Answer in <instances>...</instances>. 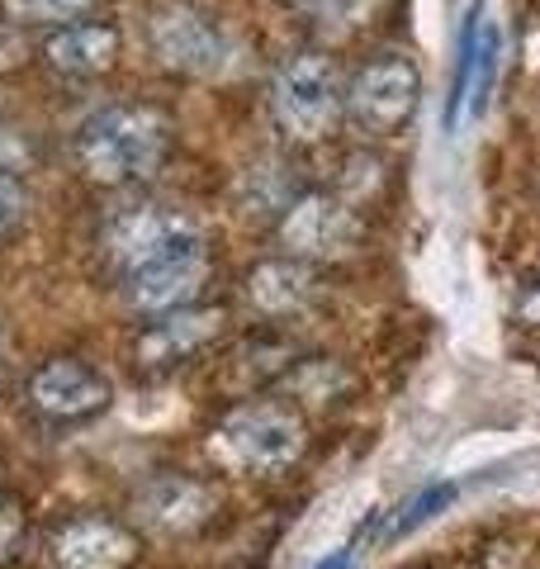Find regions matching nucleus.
<instances>
[{
    "label": "nucleus",
    "mask_w": 540,
    "mask_h": 569,
    "mask_svg": "<svg viewBox=\"0 0 540 569\" xmlns=\"http://www.w3.org/2000/svg\"><path fill=\"white\" fill-rule=\"evenodd\" d=\"M161 152H167V119L148 104H114L100 110L96 119H86V129L77 138V162L90 181L119 186L148 176Z\"/></svg>",
    "instance_id": "obj_1"
},
{
    "label": "nucleus",
    "mask_w": 540,
    "mask_h": 569,
    "mask_svg": "<svg viewBox=\"0 0 540 569\" xmlns=\"http://www.w3.org/2000/svg\"><path fill=\"white\" fill-rule=\"evenodd\" d=\"M303 451V422L280 403H242L213 432V456L242 475H280Z\"/></svg>",
    "instance_id": "obj_2"
},
{
    "label": "nucleus",
    "mask_w": 540,
    "mask_h": 569,
    "mask_svg": "<svg viewBox=\"0 0 540 569\" xmlns=\"http://www.w3.org/2000/svg\"><path fill=\"white\" fill-rule=\"evenodd\" d=\"M148 39L161 67L190 71V77H219L232 67V39L223 24H213L209 14L190 10V6H161L148 20Z\"/></svg>",
    "instance_id": "obj_3"
},
{
    "label": "nucleus",
    "mask_w": 540,
    "mask_h": 569,
    "mask_svg": "<svg viewBox=\"0 0 540 569\" xmlns=\"http://www.w3.org/2000/svg\"><path fill=\"white\" fill-rule=\"evenodd\" d=\"M270 104L276 119L290 129L294 138H322L328 123L337 119V77L318 52H299L276 71L270 86Z\"/></svg>",
    "instance_id": "obj_4"
},
{
    "label": "nucleus",
    "mask_w": 540,
    "mask_h": 569,
    "mask_svg": "<svg viewBox=\"0 0 540 569\" xmlns=\"http://www.w3.org/2000/svg\"><path fill=\"white\" fill-rule=\"evenodd\" d=\"M48 569H129L138 560V531L129 522L77 512L48 531Z\"/></svg>",
    "instance_id": "obj_5"
},
{
    "label": "nucleus",
    "mask_w": 540,
    "mask_h": 569,
    "mask_svg": "<svg viewBox=\"0 0 540 569\" xmlns=\"http://www.w3.org/2000/svg\"><path fill=\"white\" fill-rule=\"evenodd\" d=\"M200 238V228H194L180 209H167V204H123L110 213V223H104V247H110V257L123 266V271H138V266L157 261L161 252H171V247Z\"/></svg>",
    "instance_id": "obj_6"
},
{
    "label": "nucleus",
    "mask_w": 540,
    "mask_h": 569,
    "mask_svg": "<svg viewBox=\"0 0 540 569\" xmlns=\"http://www.w3.org/2000/svg\"><path fill=\"white\" fill-rule=\"evenodd\" d=\"M204 276H209L204 242L190 238V242L171 247V252H161L157 261L129 271V305L142 313H176L204 284Z\"/></svg>",
    "instance_id": "obj_7"
},
{
    "label": "nucleus",
    "mask_w": 540,
    "mask_h": 569,
    "mask_svg": "<svg viewBox=\"0 0 540 569\" xmlns=\"http://www.w3.org/2000/svg\"><path fill=\"white\" fill-rule=\"evenodd\" d=\"M29 399L39 408L43 418H58V422H71V418H90L110 403V385H104L100 370H90L81 361H48L33 370L29 380Z\"/></svg>",
    "instance_id": "obj_8"
},
{
    "label": "nucleus",
    "mask_w": 540,
    "mask_h": 569,
    "mask_svg": "<svg viewBox=\"0 0 540 569\" xmlns=\"http://www.w3.org/2000/svg\"><path fill=\"white\" fill-rule=\"evenodd\" d=\"M418 86H422L418 67L408 58H380L356 77L351 104H356L360 123H370V129H399L412 114V104H418Z\"/></svg>",
    "instance_id": "obj_9"
},
{
    "label": "nucleus",
    "mask_w": 540,
    "mask_h": 569,
    "mask_svg": "<svg viewBox=\"0 0 540 569\" xmlns=\"http://www.w3.org/2000/svg\"><path fill=\"white\" fill-rule=\"evenodd\" d=\"M280 233L299 257H337L356 242V219L332 194H303V200L284 213Z\"/></svg>",
    "instance_id": "obj_10"
},
{
    "label": "nucleus",
    "mask_w": 540,
    "mask_h": 569,
    "mask_svg": "<svg viewBox=\"0 0 540 569\" xmlns=\"http://www.w3.org/2000/svg\"><path fill=\"white\" fill-rule=\"evenodd\" d=\"M219 328H223L219 309H176V313H161V323H152L142 332L133 342V351H138V361L152 366V370L180 366L200 347H209L213 337H219Z\"/></svg>",
    "instance_id": "obj_11"
},
{
    "label": "nucleus",
    "mask_w": 540,
    "mask_h": 569,
    "mask_svg": "<svg viewBox=\"0 0 540 569\" xmlns=\"http://www.w3.org/2000/svg\"><path fill=\"white\" fill-rule=\"evenodd\" d=\"M213 489L190 475H157L138 489V518L157 531H190L209 518Z\"/></svg>",
    "instance_id": "obj_12"
},
{
    "label": "nucleus",
    "mask_w": 540,
    "mask_h": 569,
    "mask_svg": "<svg viewBox=\"0 0 540 569\" xmlns=\"http://www.w3.org/2000/svg\"><path fill=\"white\" fill-rule=\"evenodd\" d=\"M119 52V33L110 24H71L58 29L48 39V62L71 77H90V71H104Z\"/></svg>",
    "instance_id": "obj_13"
},
{
    "label": "nucleus",
    "mask_w": 540,
    "mask_h": 569,
    "mask_svg": "<svg viewBox=\"0 0 540 569\" xmlns=\"http://www.w3.org/2000/svg\"><path fill=\"white\" fill-rule=\"evenodd\" d=\"M247 295L261 313H294V309L309 305L313 276L303 261H261L247 280Z\"/></svg>",
    "instance_id": "obj_14"
},
{
    "label": "nucleus",
    "mask_w": 540,
    "mask_h": 569,
    "mask_svg": "<svg viewBox=\"0 0 540 569\" xmlns=\"http://www.w3.org/2000/svg\"><path fill=\"white\" fill-rule=\"evenodd\" d=\"M24 531H29L24 503H20V498H10V493H0V569H6L10 560H20Z\"/></svg>",
    "instance_id": "obj_15"
},
{
    "label": "nucleus",
    "mask_w": 540,
    "mask_h": 569,
    "mask_svg": "<svg viewBox=\"0 0 540 569\" xmlns=\"http://www.w3.org/2000/svg\"><path fill=\"white\" fill-rule=\"evenodd\" d=\"M450 498H456V489H450V485H431V489H422V493L399 512V522H393V537H403V531L422 527L427 518H437V512L450 503Z\"/></svg>",
    "instance_id": "obj_16"
},
{
    "label": "nucleus",
    "mask_w": 540,
    "mask_h": 569,
    "mask_svg": "<svg viewBox=\"0 0 540 569\" xmlns=\"http://www.w3.org/2000/svg\"><path fill=\"white\" fill-rule=\"evenodd\" d=\"M96 0H14V14H29V20H67V14L90 10Z\"/></svg>",
    "instance_id": "obj_17"
},
{
    "label": "nucleus",
    "mask_w": 540,
    "mask_h": 569,
    "mask_svg": "<svg viewBox=\"0 0 540 569\" xmlns=\"http://www.w3.org/2000/svg\"><path fill=\"white\" fill-rule=\"evenodd\" d=\"M24 219V186L14 176H0V238Z\"/></svg>",
    "instance_id": "obj_18"
},
{
    "label": "nucleus",
    "mask_w": 540,
    "mask_h": 569,
    "mask_svg": "<svg viewBox=\"0 0 540 569\" xmlns=\"http://www.w3.org/2000/svg\"><path fill=\"white\" fill-rule=\"evenodd\" d=\"M14 162H24V138L10 133L6 123H0V176H6Z\"/></svg>",
    "instance_id": "obj_19"
},
{
    "label": "nucleus",
    "mask_w": 540,
    "mask_h": 569,
    "mask_svg": "<svg viewBox=\"0 0 540 569\" xmlns=\"http://www.w3.org/2000/svg\"><path fill=\"white\" fill-rule=\"evenodd\" d=\"M521 318H527V323H540V284L527 299H521Z\"/></svg>",
    "instance_id": "obj_20"
},
{
    "label": "nucleus",
    "mask_w": 540,
    "mask_h": 569,
    "mask_svg": "<svg viewBox=\"0 0 540 569\" xmlns=\"http://www.w3.org/2000/svg\"><path fill=\"white\" fill-rule=\"evenodd\" d=\"M351 565V556H332V560H322L318 569H347Z\"/></svg>",
    "instance_id": "obj_21"
},
{
    "label": "nucleus",
    "mask_w": 540,
    "mask_h": 569,
    "mask_svg": "<svg viewBox=\"0 0 540 569\" xmlns=\"http://www.w3.org/2000/svg\"><path fill=\"white\" fill-rule=\"evenodd\" d=\"M299 6H322V0H299Z\"/></svg>",
    "instance_id": "obj_22"
}]
</instances>
